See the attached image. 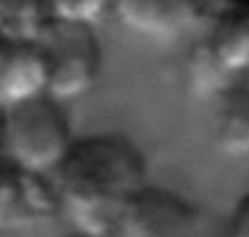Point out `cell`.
<instances>
[{
  "instance_id": "obj_12",
  "label": "cell",
  "mask_w": 249,
  "mask_h": 237,
  "mask_svg": "<svg viewBox=\"0 0 249 237\" xmlns=\"http://www.w3.org/2000/svg\"><path fill=\"white\" fill-rule=\"evenodd\" d=\"M53 22L94 27L111 12V0H49Z\"/></svg>"
},
{
  "instance_id": "obj_1",
  "label": "cell",
  "mask_w": 249,
  "mask_h": 237,
  "mask_svg": "<svg viewBox=\"0 0 249 237\" xmlns=\"http://www.w3.org/2000/svg\"><path fill=\"white\" fill-rule=\"evenodd\" d=\"M51 184L75 233L111 237L121 211L148 184V164L131 138L92 133L73 141Z\"/></svg>"
},
{
  "instance_id": "obj_13",
  "label": "cell",
  "mask_w": 249,
  "mask_h": 237,
  "mask_svg": "<svg viewBox=\"0 0 249 237\" xmlns=\"http://www.w3.org/2000/svg\"><path fill=\"white\" fill-rule=\"evenodd\" d=\"M228 237H249V191L235 203L228 223Z\"/></svg>"
},
{
  "instance_id": "obj_7",
  "label": "cell",
  "mask_w": 249,
  "mask_h": 237,
  "mask_svg": "<svg viewBox=\"0 0 249 237\" xmlns=\"http://www.w3.org/2000/svg\"><path fill=\"white\" fill-rule=\"evenodd\" d=\"M111 15L133 34L169 41L201 17L196 0H111Z\"/></svg>"
},
{
  "instance_id": "obj_14",
  "label": "cell",
  "mask_w": 249,
  "mask_h": 237,
  "mask_svg": "<svg viewBox=\"0 0 249 237\" xmlns=\"http://www.w3.org/2000/svg\"><path fill=\"white\" fill-rule=\"evenodd\" d=\"M198 2V10H201V17H213V15H218L220 10H225V7H230V5H235V2H242V0H196Z\"/></svg>"
},
{
  "instance_id": "obj_2",
  "label": "cell",
  "mask_w": 249,
  "mask_h": 237,
  "mask_svg": "<svg viewBox=\"0 0 249 237\" xmlns=\"http://www.w3.org/2000/svg\"><path fill=\"white\" fill-rule=\"evenodd\" d=\"M73 141L63 104L49 94L2 111L0 155L34 177L51 179Z\"/></svg>"
},
{
  "instance_id": "obj_8",
  "label": "cell",
  "mask_w": 249,
  "mask_h": 237,
  "mask_svg": "<svg viewBox=\"0 0 249 237\" xmlns=\"http://www.w3.org/2000/svg\"><path fill=\"white\" fill-rule=\"evenodd\" d=\"M203 44L235 82L249 75V0L213 15Z\"/></svg>"
},
{
  "instance_id": "obj_3",
  "label": "cell",
  "mask_w": 249,
  "mask_h": 237,
  "mask_svg": "<svg viewBox=\"0 0 249 237\" xmlns=\"http://www.w3.org/2000/svg\"><path fill=\"white\" fill-rule=\"evenodd\" d=\"M49 56V97L58 104L92 92L102 75V46L94 27L53 22L41 39Z\"/></svg>"
},
{
  "instance_id": "obj_10",
  "label": "cell",
  "mask_w": 249,
  "mask_h": 237,
  "mask_svg": "<svg viewBox=\"0 0 249 237\" xmlns=\"http://www.w3.org/2000/svg\"><path fill=\"white\" fill-rule=\"evenodd\" d=\"M51 24L49 0H0V41H41Z\"/></svg>"
},
{
  "instance_id": "obj_15",
  "label": "cell",
  "mask_w": 249,
  "mask_h": 237,
  "mask_svg": "<svg viewBox=\"0 0 249 237\" xmlns=\"http://www.w3.org/2000/svg\"><path fill=\"white\" fill-rule=\"evenodd\" d=\"M68 237H92V235H85V233H73V235H68Z\"/></svg>"
},
{
  "instance_id": "obj_4",
  "label": "cell",
  "mask_w": 249,
  "mask_h": 237,
  "mask_svg": "<svg viewBox=\"0 0 249 237\" xmlns=\"http://www.w3.org/2000/svg\"><path fill=\"white\" fill-rule=\"evenodd\" d=\"M196 208L177 191L145 184L121 211L111 237H191Z\"/></svg>"
},
{
  "instance_id": "obj_16",
  "label": "cell",
  "mask_w": 249,
  "mask_h": 237,
  "mask_svg": "<svg viewBox=\"0 0 249 237\" xmlns=\"http://www.w3.org/2000/svg\"><path fill=\"white\" fill-rule=\"evenodd\" d=\"M0 124H2V111H0Z\"/></svg>"
},
{
  "instance_id": "obj_5",
  "label": "cell",
  "mask_w": 249,
  "mask_h": 237,
  "mask_svg": "<svg viewBox=\"0 0 249 237\" xmlns=\"http://www.w3.org/2000/svg\"><path fill=\"white\" fill-rule=\"evenodd\" d=\"M61 213L53 184L0 155V230L32 228Z\"/></svg>"
},
{
  "instance_id": "obj_9",
  "label": "cell",
  "mask_w": 249,
  "mask_h": 237,
  "mask_svg": "<svg viewBox=\"0 0 249 237\" xmlns=\"http://www.w3.org/2000/svg\"><path fill=\"white\" fill-rule=\"evenodd\" d=\"M223 109L215 124V148L230 160L249 158V87H232L223 94Z\"/></svg>"
},
{
  "instance_id": "obj_11",
  "label": "cell",
  "mask_w": 249,
  "mask_h": 237,
  "mask_svg": "<svg viewBox=\"0 0 249 237\" xmlns=\"http://www.w3.org/2000/svg\"><path fill=\"white\" fill-rule=\"evenodd\" d=\"M186 75H189L191 90L201 97L228 94L235 85V80L218 66V61L211 56V51L203 41H198L191 49L189 61H186Z\"/></svg>"
},
{
  "instance_id": "obj_6",
  "label": "cell",
  "mask_w": 249,
  "mask_h": 237,
  "mask_svg": "<svg viewBox=\"0 0 249 237\" xmlns=\"http://www.w3.org/2000/svg\"><path fill=\"white\" fill-rule=\"evenodd\" d=\"M49 94V56L41 41H0V111Z\"/></svg>"
}]
</instances>
